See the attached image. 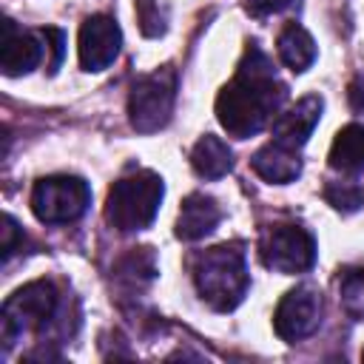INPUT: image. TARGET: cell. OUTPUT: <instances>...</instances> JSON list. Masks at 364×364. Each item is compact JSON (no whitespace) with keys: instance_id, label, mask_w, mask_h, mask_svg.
Returning a JSON list of instances; mask_svg holds the SVG:
<instances>
[{"instance_id":"obj_1","label":"cell","mask_w":364,"mask_h":364,"mask_svg":"<svg viewBox=\"0 0 364 364\" xmlns=\"http://www.w3.org/2000/svg\"><path fill=\"white\" fill-rule=\"evenodd\" d=\"M284 97L287 88L276 77L273 63L259 46H250L236 68V77L216 97V119L230 136L247 139L270 122Z\"/></svg>"},{"instance_id":"obj_2","label":"cell","mask_w":364,"mask_h":364,"mask_svg":"<svg viewBox=\"0 0 364 364\" xmlns=\"http://www.w3.org/2000/svg\"><path fill=\"white\" fill-rule=\"evenodd\" d=\"M193 282L202 301H208L213 310H233L250 284L245 253L236 245H216L199 253L193 262Z\"/></svg>"},{"instance_id":"obj_3","label":"cell","mask_w":364,"mask_h":364,"mask_svg":"<svg viewBox=\"0 0 364 364\" xmlns=\"http://www.w3.org/2000/svg\"><path fill=\"white\" fill-rule=\"evenodd\" d=\"M165 185L154 171H136L117 179L105 199V222L119 233H136L148 228L162 205Z\"/></svg>"},{"instance_id":"obj_4","label":"cell","mask_w":364,"mask_h":364,"mask_svg":"<svg viewBox=\"0 0 364 364\" xmlns=\"http://www.w3.org/2000/svg\"><path fill=\"white\" fill-rule=\"evenodd\" d=\"M60 293L54 282L37 279L14 290L6 304H3V318H0V336H3V350H9L23 333L28 330H43L54 316H57Z\"/></svg>"},{"instance_id":"obj_5","label":"cell","mask_w":364,"mask_h":364,"mask_svg":"<svg viewBox=\"0 0 364 364\" xmlns=\"http://www.w3.org/2000/svg\"><path fill=\"white\" fill-rule=\"evenodd\" d=\"M176 100V71L171 65L139 77L128 97V119L139 134H154L168 125Z\"/></svg>"},{"instance_id":"obj_6","label":"cell","mask_w":364,"mask_h":364,"mask_svg":"<svg viewBox=\"0 0 364 364\" xmlns=\"http://www.w3.org/2000/svg\"><path fill=\"white\" fill-rule=\"evenodd\" d=\"M88 202H91V191L85 179L68 176V173L43 176L34 182V191H31V210L46 225H65L80 219Z\"/></svg>"},{"instance_id":"obj_7","label":"cell","mask_w":364,"mask_h":364,"mask_svg":"<svg viewBox=\"0 0 364 364\" xmlns=\"http://www.w3.org/2000/svg\"><path fill=\"white\" fill-rule=\"evenodd\" d=\"M262 262L279 273H304L316 262V242L299 225H273L259 245Z\"/></svg>"},{"instance_id":"obj_8","label":"cell","mask_w":364,"mask_h":364,"mask_svg":"<svg viewBox=\"0 0 364 364\" xmlns=\"http://www.w3.org/2000/svg\"><path fill=\"white\" fill-rule=\"evenodd\" d=\"M318 324H321V293L318 290L301 284L282 296L276 316H273V327L279 338L296 344L307 338L310 333H316Z\"/></svg>"},{"instance_id":"obj_9","label":"cell","mask_w":364,"mask_h":364,"mask_svg":"<svg viewBox=\"0 0 364 364\" xmlns=\"http://www.w3.org/2000/svg\"><path fill=\"white\" fill-rule=\"evenodd\" d=\"M119 46H122V31H119L114 17H108V14L85 17V23L80 26V40H77L82 71H102V68H108L117 60Z\"/></svg>"},{"instance_id":"obj_10","label":"cell","mask_w":364,"mask_h":364,"mask_svg":"<svg viewBox=\"0 0 364 364\" xmlns=\"http://www.w3.org/2000/svg\"><path fill=\"white\" fill-rule=\"evenodd\" d=\"M43 46L31 31H23L11 17H3L0 23V68L6 77L28 74L40 65Z\"/></svg>"},{"instance_id":"obj_11","label":"cell","mask_w":364,"mask_h":364,"mask_svg":"<svg viewBox=\"0 0 364 364\" xmlns=\"http://www.w3.org/2000/svg\"><path fill=\"white\" fill-rule=\"evenodd\" d=\"M321 108H324L321 97H316V94L301 97L293 108H287L284 114L276 117V122H273V142L299 151V148L310 139L313 128L318 125V119H321Z\"/></svg>"},{"instance_id":"obj_12","label":"cell","mask_w":364,"mask_h":364,"mask_svg":"<svg viewBox=\"0 0 364 364\" xmlns=\"http://www.w3.org/2000/svg\"><path fill=\"white\" fill-rule=\"evenodd\" d=\"M250 168L270 185H287L301 173V159L296 148L267 142L250 156Z\"/></svg>"},{"instance_id":"obj_13","label":"cell","mask_w":364,"mask_h":364,"mask_svg":"<svg viewBox=\"0 0 364 364\" xmlns=\"http://www.w3.org/2000/svg\"><path fill=\"white\" fill-rule=\"evenodd\" d=\"M219 205L216 199L205 196V193H191L176 216V236L182 242H199L208 233H213V228L219 225Z\"/></svg>"},{"instance_id":"obj_14","label":"cell","mask_w":364,"mask_h":364,"mask_svg":"<svg viewBox=\"0 0 364 364\" xmlns=\"http://www.w3.org/2000/svg\"><path fill=\"white\" fill-rule=\"evenodd\" d=\"M276 48H279L282 63H284L290 71H296V74L307 71V68L313 65V60H316V43H313L310 31L301 28L299 23H287V26L279 31Z\"/></svg>"},{"instance_id":"obj_15","label":"cell","mask_w":364,"mask_h":364,"mask_svg":"<svg viewBox=\"0 0 364 364\" xmlns=\"http://www.w3.org/2000/svg\"><path fill=\"white\" fill-rule=\"evenodd\" d=\"M330 168L341 173L364 171V125H344L330 145Z\"/></svg>"},{"instance_id":"obj_16","label":"cell","mask_w":364,"mask_h":364,"mask_svg":"<svg viewBox=\"0 0 364 364\" xmlns=\"http://www.w3.org/2000/svg\"><path fill=\"white\" fill-rule=\"evenodd\" d=\"M191 165L202 179H219L233 168V154L219 136L205 134L191 151Z\"/></svg>"},{"instance_id":"obj_17","label":"cell","mask_w":364,"mask_h":364,"mask_svg":"<svg viewBox=\"0 0 364 364\" xmlns=\"http://www.w3.org/2000/svg\"><path fill=\"white\" fill-rule=\"evenodd\" d=\"M338 299L347 316L364 318V267H347L338 279Z\"/></svg>"},{"instance_id":"obj_18","label":"cell","mask_w":364,"mask_h":364,"mask_svg":"<svg viewBox=\"0 0 364 364\" xmlns=\"http://www.w3.org/2000/svg\"><path fill=\"white\" fill-rule=\"evenodd\" d=\"M154 273H156V264H154L151 247H139V250L128 253L125 259H119V264H117V279L128 282L131 287L139 282H151Z\"/></svg>"},{"instance_id":"obj_19","label":"cell","mask_w":364,"mask_h":364,"mask_svg":"<svg viewBox=\"0 0 364 364\" xmlns=\"http://www.w3.org/2000/svg\"><path fill=\"white\" fill-rule=\"evenodd\" d=\"M327 199L338 210H355L364 202V191L358 185H353V182H333L327 188Z\"/></svg>"},{"instance_id":"obj_20","label":"cell","mask_w":364,"mask_h":364,"mask_svg":"<svg viewBox=\"0 0 364 364\" xmlns=\"http://www.w3.org/2000/svg\"><path fill=\"white\" fill-rule=\"evenodd\" d=\"M0 239H3V262H9L17 250H23V242H26V236H23V228L14 222V216H3V228H0Z\"/></svg>"},{"instance_id":"obj_21","label":"cell","mask_w":364,"mask_h":364,"mask_svg":"<svg viewBox=\"0 0 364 364\" xmlns=\"http://www.w3.org/2000/svg\"><path fill=\"white\" fill-rule=\"evenodd\" d=\"M136 9H139V26H142V34L156 37V34L165 31L162 14L154 9V0H136Z\"/></svg>"},{"instance_id":"obj_22","label":"cell","mask_w":364,"mask_h":364,"mask_svg":"<svg viewBox=\"0 0 364 364\" xmlns=\"http://www.w3.org/2000/svg\"><path fill=\"white\" fill-rule=\"evenodd\" d=\"M293 0H245L247 11L256 14V17H264V14H276V11H284Z\"/></svg>"},{"instance_id":"obj_23","label":"cell","mask_w":364,"mask_h":364,"mask_svg":"<svg viewBox=\"0 0 364 364\" xmlns=\"http://www.w3.org/2000/svg\"><path fill=\"white\" fill-rule=\"evenodd\" d=\"M347 97H350V108L358 111V114H364V74H358V77L350 82Z\"/></svg>"},{"instance_id":"obj_24","label":"cell","mask_w":364,"mask_h":364,"mask_svg":"<svg viewBox=\"0 0 364 364\" xmlns=\"http://www.w3.org/2000/svg\"><path fill=\"white\" fill-rule=\"evenodd\" d=\"M43 37H48V40H51V51H54L51 71H57V68H60V60H63V43H65V37H63V31H57V28H46V31H43Z\"/></svg>"},{"instance_id":"obj_25","label":"cell","mask_w":364,"mask_h":364,"mask_svg":"<svg viewBox=\"0 0 364 364\" xmlns=\"http://www.w3.org/2000/svg\"><path fill=\"white\" fill-rule=\"evenodd\" d=\"M361 358H364V353H361Z\"/></svg>"}]
</instances>
